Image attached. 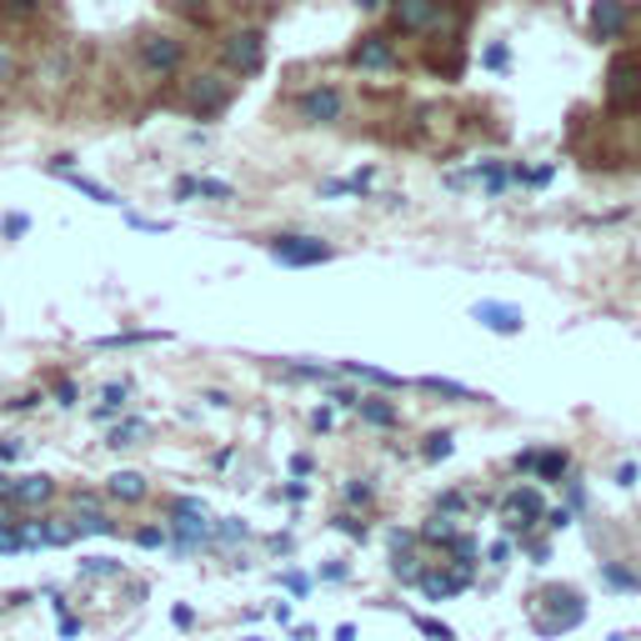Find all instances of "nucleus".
I'll use <instances>...</instances> for the list:
<instances>
[{
  "instance_id": "nucleus-56",
  "label": "nucleus",
  "mask_w": 641,
  "mask_h": 641,
  "mask_svg": "<svg viewBox=\"0 0 641 641\" xmlns=\"http://www.w3.org/2000/svg\"><path fill=\"white\" fill-rule=\"evenodd\" d=\"M55 621H61V637H81V621L71 617V611H66V617H55Z\"/></svg>"
},
{
  "instance_id": "nucleus-39",
  "label": "nucleus",
  "mask_w": 641,
  "mask_h": 641,
  "mask_svg": "<svg viewBox=\"0 0 641 641\" xmlns=\"http://www.w3.org/2000/svg\"><path fill=\"white\" fill-rule=\"evenodd\" d=\"M327 402L336 406V412H356V406H361V392H356V386H331Z\"/></svg>"
},
{
  "instance_id": "nucleus-30",
  "label": "nucleus",
  "mask_w": 641,
  "mask_h": 641,
  "mask_svg": "<svg viewBox=\"0 0 641 641\" xmlns=\"http://www.w3.org/2000/svg\"><path fill=\"white\" fill-rule=\"evenodd\" d=\"M467 511H471L467 491H441V496H436V516H451V522H457V516H467Z\"/></svg>"
},
{
  "instance_id": "nucleus-14",
  "label": "nucleus",
  "mask_w": 641,
  "mask_h": 641,
  "mask_svg": "<svg viewBox=\"0 0 641 641\" xmlns=\"http://www.w3.org/2000/svg\"><path fill=\"white\" fill-rule=\"evenodd\" d=\"M402 55H396V41L386 31H366L356 45H351V71H396Z\"/></svg>"
},
{
  "instance_id": "nucleus-29",
  "label": "nucleus",
  "mask_w": 641,
  "mask_h": 641,
  "mask_svg": "<svg viewBox=\"0 0 641 641\" xmlns=\"http://www.w3.org/2000/svg\"><path fill=\"white\" fill-rule=\"evenodd\" d=\"M246 536H250V526L241 522V516H226V522H211V542H231V546H236V542H246Z\"/></svg>"
},
{
  "instance_id": "nucleus-38",
  "label": "nucleus",
  "mask_w": 641,
  "mask_h": 641,
  "mask_svg": "<svg viewBox=\"0 0 641 641\" xmlns=\"http://www.w3.org/2000/svg\"><path fill=\"white\" fill-rule=\"evenodd\" d=\"M196 196H206V201H231L236 191H231L226 181H211V175H201V181H196Z\"/></svg>"
},
{
  "instance_id": "nucleus-16",
  "label": "nucleus",
  "mask_w": 641,
  "mask_h": 641,
  "mask_svg": "<svg viewBox=\"0 0 641 641\" xmlns=\"http://www.w3.org/2000/svg\"><path fill=\"white\" fill-rule=\"evenodd\" d=\"M461 536V522H451V516H426L421 526H416V546H441V552H451Z\"/></svg>"
},
{
  "instance_id": "nucleus-1",
  "label": "nucleus",
  "mask_w": 641,
  "mask_h": 641,
  "mask_svg": "<svg viewBox=\"0 0 641 641\" xmlns=\"http://www.w3.org/2000/svg\"><path fill=\"white\" fill-rule=\"evenodd\" d=\"M216 61L226 76L236 81H250L266 71V31L261 25H236V31H226L216 41Z\"/></svg>"
},
{
  "instance_id": "nucleus-8",
  "label": "nucleus",
  "mask_w": 641,
  "mask_h": 641,
  "mask_svg": "<svg viewBox=\"0 0 641 641\" xmlns=\"http://www.w3.org/2000/svg\"><path fill=\"white\" fill-rule=\"evenodd\" d=\"M296 120L301 126H316V131H327V126H341L346 120V90L341 86H306L301 96H296Z\"/></svg>"
},
{
  "instance_id": "nucleus-11",
  "label": "nucleus",
  "mask_w": 641,
  "mask_h": 641,
  "mask_svg": "<svg viewBox=\"0 0 641 641\" xmlns=\"http://www.w3.org/2000/svg\"><path fill=\"white\" fill-rule=\"evenodd\" d=\"M66 506H71L66 522L76 526V536H110V532H116V522H110L106 506H100V491L76 487V491L66 496Z\"/></svg>"
},
{
  "instance_id": "nucleus-6",
  "label": "nucleus",
  "mask_w": 641,
  "mask_h": 641,
  "mask_svg": "<svg viewBox=\"0 0 641 641\" xmlns=\"http://www.w3.org/2000/svg\"><path fill=\"white\" fill-rule=\"evenodd\" d=\"M607 110L611 116H637L641 110V51H621L607 71Z\"/></svg>"
},
{
  "instance_id": "nucleus-49",
  "label": "nucleus",
  "mask_w": 641,
  "mask_h": 641,
  "mask_svg": "<svg viewBox=\"0 0 641 641\" xmlns=\"http://www.w3.org/2000/svg\"><path fill=\"white\" fill-rule=\"evenodd\" d=\"M171 191H175V201H191V196H196V175H175Z\"/></svg>"
},
{
  "instance_id": "nucleus-60",
  "label": "nucleus",
  "mask_w": 641,
  "mask_h": 641,
  "mask_svg": "<svg viewBox=\"0 0 641 641\" xmlns=\"http://www.w3.org/2000/svg\"><path fill=\"white\" fill-rule=\"evenodd\" d=\"M336 641H356V627H351V621H346V627H336Z\"/></svg>"
},
{
  "instance_id": "nucleus-61",
  "label": "nucleus",
  "mask_w": 641,
  "mask_h": 641,
  "mask_svg": "<svg viewBox=\"0 0 641 641\" xmlns=\"http://www.w3.org/2000/svg\"><path fill=\"white\" fill-rule=\"evenodd\" d=\"M361 11H381V6H386V0H356Z\"/></svg>"
},
{
  "instance_id": "nucleus-34",
  "label": "nucleus",
  "mask_w": 641,
  "mask_h": 641,
  "mask_svg": "<svg viewBox=\"0 0 641 641\" xmlns=\"http://www.w3.org/2000/svg\"><path fill=\"white\" fill-rule=\"evenodd\" d=\"M15 76H21V61H15V51L6 41H0V90H11Z\"/></svg>"
},
{
  "instance_id": "nucleus-18",
  "label": "nucleus",
  "mask_w": 641,
  "mask_h": 641,
  "mask_svg": "<svg viewBox=\"0 0 641 641\" xmlns=\"http://www.w3.org/2000/svg\"><path fill=\"white\" fill-rule=\"evenodd\" d=\"M336 376H356V381H371V386H381V392H402L406 381L396 376V371H381V366H366V361H336Z\"/></svg>"
},
{
  "instance_id": "nucleus-15",
  "label": "nucleus",
  "mask_w": 641,
  "mask_h": 641,
  "mask_svg": "<svg viewBox=\"0 0 641 641\" xmlns=\"http://www.w3.org/2000/svg\"><path fill=\"white\" fill-rule=\"evenodd\" d=\"M471 321H481V327L496 331V336H522L526 331L522 306H511V301H477L471 306Z\"/></svg>"
},
{
  "instance_id": "nucleus-50",
  "label": "nucleus",
  "mask_w": 641,
  "mask_h": 641,
  "mask_svg": "<svg viewBox=\"0 0 641 641\" xmlns=\"http://www.w3.org/2000/svg\"><path fill=\"white\" fill-rule=\"evenodd\" d=\"M41 402H45L41 392H25L21 402H6V412H35V406H41Z\"/></svg>"
},
{
  "instance_id": "nucleus-35",
  "label": "nucleus",
  "mask_w": 641,
  "mask_h": 641,
  "mask_svg": "<svg viewBox=\"0 0 641 641\" xmlns=\"http://www.w3.org/2000/svg\"><path fill=\"white\" fill-rule=\"evenodd\" d=\"M51 396H55V402H61V406H76V402H81L76 376H55V381H51Z\"/></svg>"
},
{
  "instance_id": "nucleus-44",
  "label": "nucleus",
  "mask_w": 641,
  "mask_h": 641,
  "mask_svg": "<svg viewBox=\"0 0 641 641\" xmlns=\"http://www.w3.org/2000/svg\"><path fill=\"white\" fill-rule=\"evenodd\" d=\"M25 457V441H15V436H0V467H11V461Z\"/></svg>"
},
{
  "instance_id": "nucleus-33",
  "label": "nucleus",
  "mask_w": 641,
  "mask_h": 641,
  "mask_svg": "<svg viewBox=\"0 0 641 641\" xmlns=\"http://www.w3.org/2000/svg\"><path fill=\"white\" fill-rule=\"evenodd\" d=\"M165 6H171L175 15H185V21H206L216 0H165Z\"/></svg>"
},
{
  "instance_id": "nucleus-10",
  "label": "nucleus",
  "mask_w": 641,
  "mask_h": 641,
  "mask_svg": "<svg viewBox=\"0 0 641 641\" xmlns=\"http://www.w3.org/2000/svg\"><path fill=\"white\" fill-rule=\"evenodd\" d=\"M546 516V496L542 487H511L506 496H501V522H506L511 536H526L536 522Z\"/></svg>"
},
{
  "instance_id": "nucleus-51",
  "label": "nucleus",
  "mask_w": 641,
  "mask_h": 641,
  "mask_svg": "<svg viewBox=\"0 0 641 641\" xmlns=\"http://www.w3.org/2000/svg\"><path fill=\"white\" fill-rule=\"evenodd\" d=\"M136 542H141V546H165V532H161V526H141Z\"/></svg>"
},
{
  "instance_id": "nucleus-13",
  "label": "nucleus",
  "mask_w": 641,
  "mask_h": 641,
  "mask_svg": "<svg viewBox=\"0 0 641 641\" xmlns=\"http://www.w3.org/2000/svg\"><path fill=\"white\" fill-rule=\"evenodd\" d=\"M587 25H591V41H601V45L627 41V31H631V0H591Z\"/></svg>"
},
{
  "instance_id": "nucleus-42",
  "label": "nucleus",
  "mask_w": 641,
  "mask_h": 641,
  "mask_svg": "<svg viewBox=\"0 0 641 641\" xmlns=\"http://www.w3.org/2000/svg\"><path fill=\"white\" fill-rule=\"evenodd\" d=\"M281 587L291 591V597H311V576H306V571H281Z\"/></svg>"
},
{
  "instance_id": "nucleus-31",
  "label": "nucleus",
  "mask_w": 641,
  "mask_h": 641,
  "mask_svg": "<svg viewBox=\"0 0 641 641\" xmlns=\"http://www.w3.org/2000/svg\"><path fill=\"white\" fill-rule=\"evenodd\" d=\"M477 175L487 181V196H501V191L511 185V171H506V165H496V161H481Z\"/></svg>"
},
{
  "instance_id": "nucleus-12",
  "label": "nucleus",
  "mask_w": 641,
  "mask_h": 641,
  "mask_svg": "<svg viewBox=\"0 0 641 641\" xmlns=\"http://www.w3.org/2000/svg\"><path fill=\"white\" fill-rule=\"evenodd\" d=\"M55 491H61V487H55V477H45V471H31V477H11V491H6V501H0V506L31 516V511L51 506Z\"/></svg>"
},
{
  "instance_id": "nucleus-54",
  "label": "nucleus",
  "mask_w": 641,
  "mask_h": 641,
  "mask_svg": "<svg viewBox=\"0 0 641 641\" xmlns=\"http://www.w3.org/2000/svg\"><path fill=\"white\" fill-rule=\"evenodd\" d=\"M341 526H346V532L356 536V542H361V536H366V526H361V516H336V532H341Z\"/></svg>"
},
{
  "instance_id": "nucleus-9",
  "label": "nucleus",
  "mask_w": 641,
  "mask_h": 641,
  "mask_svg": "<svg viewBox=\"0 0 641 641\" xmlns=\"http://www.w3.org/2000/svg\"><path fill=\"white\" fill-rule=\"evenodd\" d=\"M266 256L276 266H291V271H306V266H327L336 261V246L321 236H271L266 241Z\"/></svg>"
},
{
  "instance_id": "nucleus-26",
  "label": "nucleus",
  "mask_w": 641,
  "mask_h": 641,
  "mask_svg": "<svg viewBox=\"0 0 641 641\" xmlns=\"http://www.w3.org/2000/svg\"><path fill=\"white\" fill-rule=\"evenodd\" d=\"M0 21L6 25H35L41 21V0H0Z\"/></svg>"
},
{
  "instance_id": "nucleus-59",
  "label": "nucleus",
  "mask_w": 641,
  "mask_h": 641,
  "mask_svg": "<svg viewBox=\"0 0 641 641\" xmlns=\"http://www.w3.org/2000/svg\"><path fill=\"white\" fill-rule=\"evenodd\" d=\"M281 496H286V501H306V481H291V487H286Z\"/></svg>"
},
{
  "instance_id": "nucleus-7",
  "label": "nucleus",
  "mask_w": 641,
  "mask_h": 641,
  "mask_svg": "<svg viewBox=\"0 0 641 641\" xmlns=\"http://www.w3.org/2000/svg\"><path fill=\"white\" fill-rule=\"evenodd\" d=\"M185 41H175V35H141L136 41V66H141V76H151V81H171V76H181V66H185Z\"/></svg>"
},
{
  "instance_id": "nucleus-41",
  "label": "nucleus",
  "mask_w": 641,
  "mask_h": 641,
  "mask_svg": "<svg viewBox=\"0 0 641 641\" xmlns=\"http://www.w3.org/2000/svg\"><path fill=\"white\" fill-rule=\"evenodd\" d=\"M31 231V216H21V211H11V216H0V236H25Z\"/></svg>"
},
{
  "instance_id": "nucleus-17",
  "label": "nucleus",
  "mask_w": 641,
  "mask_h": 641,
  "mask_svg": "<svg viewBox=\"0 0 641 641\" xmlns=\"http://www.w3.org/2000/svg\"><path fill=\"white\" fill-rule=\"evenodd\" d=\"M71 71H76V61H71V51H61V45H51V51L41 55V66H35V81H41L45 90H55V86H66V81H71Z\"/></svg>"
},
{
  "instance_id": "nucleus-45",
  "label": "nucleus",
  "mask_w": 641,
  "mask_h": 641,
  "mask_svg": "<svg viewBox=\"0 0 641 641\" xmlns=\"http://www.w3.org/2000/svg\"><path fill=\"white\" fill-rule=\"evenodd\" d=\"M126 226H136V231H151V236H165V221H151V216H136V211H126Z\"/></svg>"
},
{
  "instance_id": "nucleus-25",
  "label": "nucleus",
  "mask_w": 641,
  "mask_h": 641,
  "mask_svg": "<svg viewBox=\"0 0 641 641\" xmlns=\"http://www.w3.org/2000/svg\"><path fill=\"white\" fill-rule=\"evenodd\" d=\"M146 341H165V331H116V336H96V351H120V346H146Z\"/></svg>"
},
{
  "instance_id": "nucleus-4",
  "label": "nucleus",
  "mask_w": 641,
  "mask_h": 641,
  "mask_svg": "<svg viewBox=\"0 0 641 641\" xmlns=\"http://www.w3.org/2000/svg\"><path fill=\"white\" fill-rule=\"evenodd\" d=\"M171 546L181 556H196L211 546V511L196 496H171Z\"/></svg>"
},
{
  "instance_id": "nucleus-40",
  "label": "nucleus",
  "mask_w": 641,
  "mask_h": 641,
  "mask_svg": "<svg viewBox=\"0 0 641 641\" xmlns=\"http://www.w3.org/2000/svg\"><path fill=\"white\" fill-rule=\"evenodd\" d=\"M346 501L351 506H371V501H376V487H366V481H346Z\"/></svg>"
},
{
  "instance_id": "nucleus-48",
  "label": "nucleus",
  "mask_w": 641,
  "mask_h": 641,
  "mask_svg": "<svg viewBox=\"0 0 641 641\" xmlns=\"http://www.w3.org/2000/svg\"><path fill=\"white\" fill-rule=\"evenodd\" d=\"M311 471H316V461L306 457V451H296V457H291V477H296V481H306Z\"/></svg>"
},
{
  "instance_id": "nucleus-27",
  "label": "nucleus",
  "mask_w": 641,
  "mask_h": 641,
  "mask_svg": "<svg viewBox=\"0 0 641 641\" xmlns=\"http://www.w3.org/2000/svg\"><path fill=\"white\" fill-rule=\"evenodd\" d=\"M126 392H131V381H106V386H100L96 421H116V412H120V402H126Z\"/></svg>"
},
{
  "instance_id": "nucleus-32",
  "label": "nucleus",
  "mask_w": 641,
  "mask_h": 641,
  "mask_svg": "<svg viewBox=\"0 0 641 641\" xmlns=\"http://www.w3.org/2000/svg\"><path fill=\"white\" fill-rule=\"evenodd\" d=\"M451 441H457L451 431H431V436H426V446H421V457H426V461H446L451 451H457Z\"/></svg>"
},
{
  "instance_id": "nucleus-43",
  "label": "nucleus",
  "mask_w": 641,
  "mask_h": 641,
  "mask_svg": "<svg viewBox=\"0 0 641 641\" xmlns=\"http://www.w3.org/2000/svg\"><path fill=\"white\" fill-rule=\"evenodd\" d=\"M416 627H421V631H426V637H431V641H457V631L446 627V621H431V617H416Z\"/></svg>"
},
{
  "instance_id": "nucleus-37",
  "label": "nucleus",
  "mask_w": 641,
  "mask_h": 641,
  "mask_svg": "<svg viewBox=\"0 0 641 641\" xmlns=\"http://www.w3.org/2000/svg\"><path fill=\"white\" fill-rule=\"evenodd\" d=\"M481 66H487V71H506V66H511V45H506V41L487 45V55H481Z\"/></svg>"
},
{
  "instance_id": "nucleus-20",
  "label": "nucleus",
  "mask_w": 641,
  "mask_h": 641,
  "mask_svg": "<svg viewBox=\"0 0 641 641\" xmlns=\"http://www.w3.org/2000/svg\"><path fill=\"white\" fill-rule=\"evenodd\" d=\"M146 477L141 471H116V477H106V496L110 501H126V506H136V501H146Z\"/></svg>"
},
{
  "instance_id": "nucleus-19",
  "label": "nucleus",
  "mask_w": 641,
  "mask_h": 641,
  "mask_svg": "<svg viewBox=\"0 0 641 641\" xmlns=\"http://www.w3.org/2000/svg\"><path fill=\"white\" fill-rule=\"evenodd\" d=\"M566 467H571V457H566L562 446H552V451H542V446H536L532 477L542 481V487H552V481H566Z\"/></svg>"
},
{
  "instance_id": "nucleus-58",
  "label": "nucleus",
  "mask_w": 641,
  "mask_h": 641,
  "mask_svg": "<svg viewBox=\"0 0 641 641\" xmlns=\"http://www.w3.org/2000/svg\"><path fill=\"white\" fill-rule=\"evenodd\" d=\"M171 621H175V627H191V621H196V611H191V607H175Z\"/></svg>"
},
{
  "instance_id": "nucleus-53",
  "label": "nucleus",
  "mask_w": 641,
  "mask_h": 641,
  "mask_svg": "<svg viewBox=\"0 0 641 641\" xmlns=\"http://www.w3.org/2000/svg\"><path fill=\"white\" fill-rule=\"evenodd\" d=\"M617 487H637V461H621L617 467Z\"/></svg>"
},
{
  "instance_id": "nucleus-5",
  "label": "nucleus",
  "mask_w": 641,
  "mask_h": 641,
  "mask_svg": "<svg viewBox=\"0 0 641 641\" xmlns=\"http://www.w3.org/2000/svg\"><path fill=\"white\" fill-rule=\"evenodd\" d=\"M392 6V31L396 35H441L451 21V0H386Z\"/></svg>"
},
{
  "instance_id": "nucleus-62",
  "label": "nucleus",
  "mask_w": 641,
  "mask_h": 641,
  "mask_svg": "<svg viewBox=\"0 0 641 641\" xmlns=\"http://www.w3.org/2000/svg\"><path fill=\"white\" fill-rule=\"evenodd\" d=\"M6 491H11V477H6V471H0V501H6Z\"/></svg>"
},
{
  "instance_id": "nucleus-22",
  "label": "nucleus",
  "mask_w": 641,
  "mask_h": 641,
  "mask_svg": "<svg viewBox=\"0 0 641 641\" xmlns=\"http://www.w3.org/2000/svg\"><path fill=\"white\" fill-rule=\"evenodd\" d=\"M426 396H446V402H481L477 386H461V381H446V376H421L416 381Z\"/></svg>"
},
{
  "instance_id": "nucleus-24",
  "label": "nucleus",
  "mask_w": 641,
  "mask_h": 641,
  "mask_svg": "<svg viewBox=\"0 0 641 641\" xmlns=\"http://www.w3.org/2000/svg\"><path fill=\"white\" fill-rule=\"evenodd\" d=\"M141 441H146V421H141V416H126V421H116L106 431L110 451H131V446H141Z\"/></svg>"
},
{
  "instance_id": "nucleus-63",
  "label": "nucleus",
  "mask_w": 641,
  "mask_h": 641,
  "mask_svg": "<svg viewBox=\"0 0 641 641\" xmlns=\"http://www.w3.org/2000/svg\"><path fill=\"white\" fill-rule=\"evenodd\" d=\"M246 641H261V637H246Z\"/></svg>"
},
{
  "instance_id": "nucleus-55",
  "label": "nucleus",
  "mask_w": 641,
  "mask_h": 641,
  "mask_svg": "<svg viewBox=\"0 0 641 641\" xmlns=\"http://www.w3.org/2000/svg\"><path fill=\"white\" fill-rule=\"evenodd\" d=\"M321 576H327V581H346V576H351V566H346V562H331Z\"/></svg>"
},
{
  "instance_id": "nucleus-28",
  "label": "nucleus",
  "mask_w": 641,
  "mask_h": 641,
  "mask_svg": "<svg viewBox=\"0 0 641 641\" xmlns=\"http://www.w3.org/2000/svg\"><path fill=\"white\" fill-rule=\"evenodd\" d=\"M601 581H607L611 591H641V576H637V571H627V566H617V562L601 566Z\"/></svg>"
},
{
  "instance_id": "nucleus-23",
  "label": "nucleus",
  "mask_w": 641,
  "mask_h": 641,
  "mask_svg": "<svg viewBox=\"0 0 641 641\" xmlns=\"http://www.w3.org/2000/svg\"><path fill=\"white\" fill-rule=\"evenodd\" d=\"M361 421H371V426H381V431H396L402 426V412H396L392 402H381V396H361Z\"/></svg>"
},
{
  "instance_id": "nucleus-46",
  "label": "nucleus",
  "mask_w": 641,
  "mask_h": 641,
  "mask_svg": "<svg viewBox=\"0 0 641 641\" xmlns=\"http://www.w3.org/2000/svg\"><path fill=\"white\" fill-rule=\"evenodd\" d=\"M571 516H576L571 506H556V511H546V526H552V532H566V526H571Z\"/></svg>"
},
{
  "instance_id": "nucleus-36",
  "label": "nucleus",
  "mask_w": 641,
  "mask_h": 641,
  "mask_svg": "<svg viewBox=\"0 0 641 641\" xmlns=\"http://www.w3.org/2000/svg\"><path fill=\"white\" fill-rule=\"evenodd\" d=\"M81 576H120V562H110V556H86V562H81Z\"/></svg>"
},
{
  "instance_id": "nucleus-57",
  "label": "nucleus",
  "mask_w": 641,
  "mask_h": 641,
  "mask_svg": "<svg viewBox=\"0 0 641 641\" xmlns=\"http://www.w3.org/2000/svg\"><path fill=\"white\" fill-rule=\"evenodd\" d=\"M311 426H316V431H331V406H321V412L311 416Z\"/></svg>"
},
{
  "instance_id": "nucleus-52",
  "label": "nucleus",
  "mask_w": 641,
  "mask_h": 641,
  "mask_svg": "<svg viewBox=\"0 0 641 641\" xmlns=\"http://www.w3.org/2000/svg\"><path fill=\"white\" fill-rule=\"evenodd\" d=\"M511 552H516L511 542H496V546L487 552V562H491V566H506V562H511Z\"/></svg>"
},
{
  "instance_id": "nucleus-3",
  "label": "nucleus",
  "mask_w": 641,
  "mask_h": 641,
  "mask_svg": "<svg viewBox=\"0 0 641 641\" xmlns=\"http://www.w3.org/2000/svg\"><path fill=\"white\" fill-rule=\"evenodd\" d=\"M536 607H532V617H542V621H532L542 637H566L571 627H581L587 621V601L576 597L571 587H546V591H536Z\"/></svg>"
},
{
  "instance_id": "nucleus-21",
  "label": "nucleus",
  "mask_w": 641,
  "mask_h": 641,
  "mask_svg": "<svg viewBox=\"0 0 641 641\" xmlns=\"http://www.w3.org/2000/svg\"><path fill=\"white\" fill-rule=\"evenodd\" d=\"M51 175H61V181L71 185V191H81V196H90L96 206H126V201L110 191V185H100V181H90V175H81V171H51Z\"/></svg>"
},
{
  "instance_id": "nucleus-47",
  "label": "nucleus",
  "mask_w": 641,
  "mask_h": 641,
  "mask_svg": "<svg viewBox=\"0 0 641 641\" xmlns=\"http://www.w3.org/2000/svg\"><path fill=\"white\" fill-rule=\"evenodd\" d=\"M566 506H571V511H587V487H581V481H571V487H566Z\"/></svg>"
},
{
  "instance_id": "nucleus-2",
  "label": "nucleus",
  "mask_w": 641,
  "mask_h": 641,
  "mask_svg": "<svg viewBox=\"0 0 641 641\" xmlns=\"http://www.w3.org/2000/svg\"><path fill=\"white\" fill-rule=\"evenodd\" d=\"M181 110L196 120H216L231 110V100H236V81H221V71H196V76L181 81Z\"/></svg>"
}]
</instances>
